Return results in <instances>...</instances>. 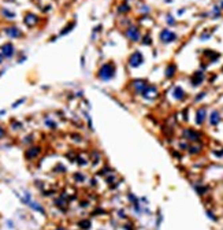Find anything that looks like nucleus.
I'll use <instances>...</instances> for the list:
<instances>
[{
	"mask_svg": "<svg viewBox=\"0 0 223 230\" xmlns=\"http://www.w3.org/2000/svg\"><path fill=\"white\" fill-rule=\"evenodd\" d=\"M167 22H168L170 25H174V23H175V19H173V17H168V19H167Z\"/></svg>",
	"mask_w": 223,
	"mask_h": 230,
	"instance_id": "27",
	"label": "nucleus"
},
{
	"mask_svg": "<svg viewBox=\"0 0 223 230\" xmlns=\"http://www.w3.org/2000/svg\"><path fill=\"white\" fill-rule=\"evenodd\" d=\"M23 22H25L26 26H29V28H33V26L37 25V22H39V18H37V15H34V14H26L25 19H23Z\"/></svg>",
	"mask_w": 223,
	"mask_h": 230,
	"instance_id": "7",
	"label": "nucleus"
},
{
	"mask_svg": "<svg viewBox=\"0 0 223 230\" xmlns=\"http://www.w3.org/2000/svg\"><path fill=\"white\" fill-rule=\"evenodd\" d=\"M207 215H208V216H209V218H211V219H214V221H216V218H215V216H214V215H212V212H209V211H207Z\"/></svg>",
	"mask_w": 223,
	"mask_h": 230,
	"instance_id": "29",
	"label": "nucleus"
},
{
	"mask_svg": "<svg viewBox=\"0 0 223 230\" xmlns=\"http://www.w3.org/2000/svg\"><path fill=\"white\" fill-rule=\"evenodd\" d=\"M131 85L134 86V89L137 91V92H144L145 91V88L148 86V84H146L144 80H136V81H133L131 82Z\"/></svg>",
	"mask_w": 223,
	"mask_h": 230,
	"instance_id": "10",
	"label": "nucleus"
},
{
	"mask_svg": "<svg viewBox=\"0 0 223 230\" xmlns=\"http://www.w3.org/2000/svg\"><path fill=\"white\" fill-rule=\"evenodd\" d=\"M142 96L145 97V99H155L156 96H157V89L155 88V86L149 85L145 88V91L142 92Z\"/></svg>",
	"mask_w": 223,
	"mask_h": 230,
	"instance_id": "6",
	"label": "nucleus"
},
{
	"mask_svg": "<svg viewBox=\"0 0 223 230\" xmlns=\"http://www.w3.org/2000/svg\"><path fill=\"white\" fill-rule=\"evenodd\" d=\"M144 62V58L140 52H134L131 53L130 58H129V64H130L131 67H138V66H141V63Z\"/></svg>",
	"mask_w": 223,
	"mask_h": 230,
	"instance_id": "3",
	"label": "nucleus"
},
{
	"mask_svg": "<svg viewBox=\"0 0 223 230\" xmlns=\"http://www.w3.org/2000/svg\"><path fill=\"white\" fill-rule=\"evenodd\" d=\"M45 123L48 125V126H51V128H52V129H55V128H56V125L53 123L52 120H48V119H47V120H45Z\"/></svg>",
	"mask_w": 223,
	"mask_h": 230,
	"instance_id": "24",
	"label": "nucleus"
},
{
	"mask_svg": "<svg viewBox=\"0 0 223 230\" xmlns=\"http://www.w3.org/2000/svg\"><path fill=\"white\" fill-rule=\"evenodd\" d=\"M79 227H82V229H89V227H90V221H82V222H79Z\"/></svg>",
	"mask_w": 223,
	"mask_h": 230,
	"instance_id": "17",
	"label": "nucleus"
},
{
	"mask_svg": "<svg viewBox=\"0 0 223 230\" xmlns=\"http://www.w3.org/2000/svg\"><path fill=\"white\" fill-rule=\"evenodd\" d=\"M173 95H174V97H175L177 100H182V99L185 97V92H184V89H182V88H179V86H177V88L174 89Z\"/></svg>",
	"mask_w": 223,
	"mask_h": 230,
	"instance_id": "15",
	"label": "nucleus"
},
{
	"mask_svg": "<svg viewBox=\"0 0 223 230\" xmlns=\"http://www.w3.org/2000/svg\"><path fill=\"white\" fill-rule=\"evenodd\" d=\"M4 133H6V131H4V129L1 128V126H0V138H3V136H4Z\"/></svg>",
	"mask_w": 223,
	"mask_h": 230,
	"instance_id": "30",
	"label": "nucleus"
},
{
	"mask_svg": "<svg viewBox=\"0 0 223 230\" xmlns=\"http://www.w3.org/2000/svg\"><path fill=\"white\" fill-rule=\"evenodd\" d=\"M204 96H206V93H200V96H198V97H196V100H200V99H203Z\"/></svg>",
	"mask_w": 223,
	"mask_h": 230,
	"instance_id": "31",
	"label": "nucleus"
},
{
	"mask_svg": "<svg viewBox=\"0 0 223 230\" xmlns=\"http://www.w3.org/2000/svg\"><path fill=\"white\" fill-rule=\"evenodd\" d=\"M14 53H15V48L11 43L4 44V45L1 47V55H3L4 58H12Z\"/></svg>",
	"mask_w": 223,
	"mask_h": 230,
	"instance_id": "5",
	"label": "nucleus"
},
{
	"mask_svg": "<svg viewBox=\"0 0 223 230\" xmlns=\"http://www.w3.org/2000/svg\"><path fill=\"white\" fill-rule=\"evenodd\" d=\"M220 122V115L218 111H212L211 112V117H209V123L212 125V126H216V125H219Z\"/></svg>",
	"mask_w": 223,
	"mask_h": 230,
	"instance_id": "14",
	"label": "nucleus"
},
{
	"mask_svg": "<svg viewBox=\"0 0 223 230\" xmlns=\"http://www.w3.org/2000/svg\"><path fill=\"white\" fill-rule=\"evenodd\" d=\"M23 101H25V99H21V100H19V101L14 103V104H12V107H14V108H15V107H18V104H21V103H23Z\"/></svg>",
	"mask_w": 223,
	"mask_h": 230,
	"instance_id": "28",
	"label": "nucleus"
},
{
	"mask_svg": "<svg viewBox=\"0 0 223 230\" xmlns=\"http://www.w3.org/2000/svg\"><path fill=\"white\" fill-rule=\"evenodd\" d=\"M3 62V55H0V63Z\"/></svg>",
	"mask_w": 223,
	"mask_h": 230,
	"instance_id": "32",
	"label": "nucleus"
},
{
	"mask_svg": "<svg viewBox=\"0 0 223 230\" xmlns=\"http://www.w3.org/2000/svg\"><path fill=\"white\" fill-rule=\"evenodd\" d=\"M40 152H41V148H39V147H33V148L28 149L26 158H28V159H33V158H36V156H39Z\"/></svg>",
	"mask_w": 223,
	"mask_h": 230,
	"instance_id": "13",
	"label": "nucleus"
},
{
	"mask_svg": "<svg viewBox=\"0 0 223 230\" xmlns=\"http://www.w3.org/2000/svg\"><path fill=\"white\" fill-rule=\"evenodd\" d=\"M71 28H74V23H71V25L66 26V28H64V30H62V32H60V34H66V33H69L71 30Z\"/></svg>",
	"mask_w": 223,
	"mask_h": 230,
	"instance_id": "19",
	"label": "nucleus"
},
{
	"mask_svg": "<svg viewBox=\"0 0 223 230\" xmlns=\"http://www.w3.org/2000/svg\"><path fill=\"white\" fill-rule=\"evenodd\" d=\"M203 80H204V74H203L201 71H197V73H195V75L192 77V85L193 86L200 85L203 82Z\"/></svg>",
	"mask_w": 223,
	"mask_h": 230,
	"instance_id": "12",
	"label": "nucleus"
},
{
	"mask_svg": "<svg viewBox=\"0 0 223 230\" xmlns=\"http://www.w3.org/2000/svg\"><path fill=\"white\" fill-rule=\"evenodd\" d=\"M214 14H215V17L220 15V8H219V6H215V7H214Z\"/></svg>",
	"mask_w": 223,
	"mask_h": 230,
	"instance_id": "21",
	"label": "nucleus"
},
{
	"mask_svg": "<svg viewBox=\"0 0 223 230\" xmlns=\"http://www.w3.org/2000/svg\"><path fill=\"white\" fill-rule=\"evenodd\" d=\"M4 32H6V34H7L8 37H11V39H18V37H21L22 36V32L18 28H15V26L7 28Z\"/></svg>",
	"mask_w": 223,
	"mask_h": 230,
	"instance_id": "8",
	"label": "nucleus"
},
{
	"mask_svg": "<svg viewBox=\"0 0 223 230\" xmlns=\"http://www.w3.org/2000/svg\"><path fill=\"white\" fill-rule=\"evenodd\" d=\"M207 118V111L206 108H198L197 112H196V123L197 125H203L204 120Z\"/></svg>",
	"mask_w": 223,
	"mask_h": 230,
	"instance_id": "9",
	"label": "nucleus"
},
{
	"mask_svg": "<svg viewBox=\"0 0 223 230\" xmlns=\"http://www.w3.org/2000/svg\"><path fill=\"white\" fill-rule=\"evenodd\" d=\"M118 11H119V12H126V11H129V6H120L119 8H118Z\"/></svg>",
	"mask_w": 223,
	"mask_h": 230,
	"instance_id": "20",
	"label": "nucleus"
},
{
	"mask_svg": "<svg viewBox=\"0 0 223 230\" xmlns=\"http://www.w3.org/2000/svg\"><path fill=\"white\" fill-rule=\"evenodd\" d=\"M63 197H64V196H63ZM63 197H60V199H58V200H56V205H58V207H64L66 202H64Z\"/></svg>",
	"mask_w": 223,
	"mask_h": 230,
	"instance_id": "18",
	"label": "nucleus"
},
{
	"mask_svg": "<svg viewBox=\"0 0 223 230\" xmlns=\"http://www.w3.org/2000/svg\"><path fill=\"white\" fill-rule=\"evenodd\" d=\"M200 152V148L198 147H192L190 148V153H198Z\"/></svg>",
	"mask_w": 223,
	"mask_h": 230,
	"instance_id": "22",
	"label": "nucleus"
},
{
	"mask_svg": "<svg viewBox=\"0 0 223 230\" xmlns=\"http://www.w3.org/2000/svg\"><path fill=\"white\" fill-rule=\"evenodd\" d=\"M144 40H145V41H144V44H145V45H148V44L152 43V41H151V36H146Z\"/></svg>",
	"mask_w": 223,
	"mask_h": 230,
	"instance_id": "26",
	"label": "nucleus"
},
{
	"mask_svg": "<svg viewBox=\"0 0 223 230\" xmlns=\"http://www.w3.org/2000/svg\"><path fill=\"white\" fill-rule=\"evenodd\" d=\"M175 71H177V67H175V64H168V66H167V69H166V77H167V78L174 77Z\"/></svg>",
	"mask_w": 223,
	"mask_h": 230,
	"instance_id": "16",
	"label": "nucleus"
},
{
	"mask_svg": "<svg viewBox=\"0 0 223 230\" xmlns=\"http://www.w3.org/2000/svg\"><path fill=\"white\" fill-rule=\"evenodd\" d=\"M74 178L77 181H84V180H85V177H84V175H81V174H75Z\"/></svg>",
	"mask_w": 223,
	"mask_h": 230,
	"instance_id": "23",
	"label": "nucleus"
},
{
	"mask_svg": "<svg viewBox=\"0 0 223 230\" xmlns=\"http://www.w3.org/2000/svg\"><path fill=\"white\" fill-rule=\"evenodd\" d=\"M160 40L163 41V43H173L174 40H177V34L174 32H171V30H168V29H164V30H162L160 32Z\"/></svg>",
	"mask_w": 223,
	"mask_h": 230,
	"instance_id": "2",
	"label": "nucleus"
},
{
	"mask_svg": "<svg viewBox=\"0 0 223 230\" xmlns=\"http://www.w3.org/2000/svg\"><path fill=\"white\" fill-rule=\"evenodd\" d=\"M126 36L128 39L131 40V41H140L141 40V34H140V30L136 26H130V28L126 30Z\"/></svg>",
	"mask_w": 223,
	"mask_h": 230,
	"instance_id": "4",
	"label": "nucleus"
},
{
	"mask_svg": "<svg viewBox=\"0 0 223 230\" xmlns=\"http://www.w3.org/2000/svg\"><path fill=\"white\" fill-rule=\"evenodd\" d=\"M115 75V67L112 63H107L99 70V78L101 81H110Z\"/></svg>",
	"mask_w": 223,
	"mask_h": 230,
	"instance_id": "1",
	"label": "nucleus"
},
{
	"mask_svg": "<svg viewBox=\"0 0 223 230\" xmlns=\"http://www.w3.org/2000/svg\"><path fill=\"white\" fill-rule=\"evenodd\" d=\"M184 136L188 138V140H190V141H198V140H200V134H198L197 131L190 130V129L185 130L184 131Z\"/></svg>",
	"mask_w": 223,
	"mask_h": 230,
	"instance_id": "11",
	"label": "nucleus"
},
{
	"mask_svg": "<svg viewBox=\"0 0 223 230\" xmlns=\"http://www.w3.org/2000/svg\"><path fill=\"white\" fill-rule=\"evenodd\" d=\"M3 14L7 15V17H10V18H14V14H12V12H10V11H7V10H3Z\"/></svg>",
	"mask_w": 223,
	"mask_h": 230,
	"instance_id": "25",
	"label": "nucleus"
}]
</instances>
